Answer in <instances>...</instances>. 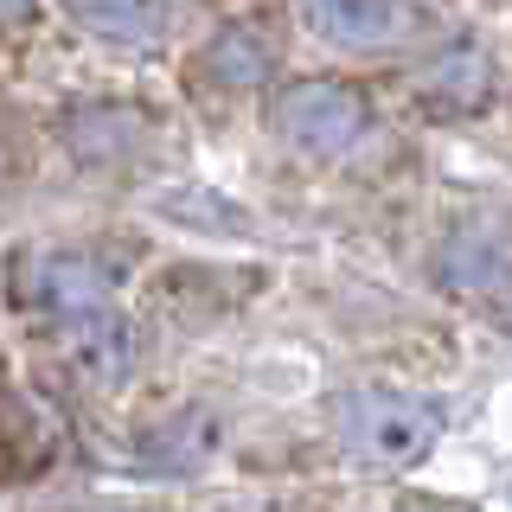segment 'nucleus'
<instances>
[{
  "mask_svg": "<svg viewBox=\"0 0 512 512\" xmlns=\"http://www.w3.org/2000/svg\"><path fill=\"white\" fill-rule=\"evenodd\" d=\"M442 436L436 404H416V397H384V391H359L340 404V442L352 461H372V468H410L423 461Z\"/></svg>",
  "mask_w": 512,
  "mask_h": 512,
  "instance_id": "f257e3e1",
  "label": "nucleus"
},
{
  "mask_svg": "<svg viewBox=\"0 0 512 512\" xmlns=\"http://www.w3.org/2000/svg\"><path fill=\"white\" fill-rule=\"evenodd\" d=\"M365 122H372L365 96L352 84H333V77H308V84H295V90L276 96L282 141L301 148V154H314V160H340L346 148H359Z\"/></svg>",
  "mask_w": 512,
  "mask_h": 512,
  "instance_id": "f03ea898",
  "label": "nucleus"
},
{
  "mask_svg": "<svg viewBox=\"0 0 512 512\" xmlns=\"http://www.w3.org/2000/svg\"><path fill=\"white\" fill-rule=\"evenodd\" d=\"M13 282H20L26 308L58 314L64 327H71V320H90V314H109V301H116V276H109L96 256H58V250H45V256H26Z\"/></svg>",
  "mask_w": 512,
  "mask_h": 512,
  "instance_id": "7ed1b4c3",
  "label": "nucleus"
},
{
  "mask_svg": "<svg viewBox=\"0 0 512 512\" xmlns=\"http://www.w3.org/2000/svg\"><path fill=\"white\" fill-rule=\"evenodd\" d=\"M301 26L314 39L340 45V52H372V45H391L410 26V13L391 7V0H320V7H301Z\"/></svg>",
  "mask_w": 512,
  "mask_h": 512,
  "instance_id": "20e7f679",
  "label": "nucleus"
},
{
  "mask_svg": "<svg viewBox=\"0 0 512 512\" xmlns=\"http://www.w3.org/2000/svg\"><path fill=\"white\" fill-rule=\"evenodd\" d=\"M64 333H71L64 359H71L90 384H122L128 378V365H135V333H128V320H116V308L90 314V320H71Z\"/></svg>",
  "mask_w": 512,
  "mask_h": 512,
  "instance_id": "39448f33",
  "label": "nucleus"
},
{
  "mask_svg": "<svg viewBox=\"0 0 512 512\" xmlns=\"http://www.w3.org/2000/svg\"><path fill=\"white\" fill-rule=\"evenodd\" d=\"M71 20L90 26V32H103L109 45L148 52L160 32L173 26V13H167V7H141V0H116V7H109V0H84V7H71Z\"/></svg>",
  "mask_w": 512,
  "mask_h": 512,
  "instance_id": "423d86ee",
  "label": "nucleus"
},
{
  "mask_svg": "<svg viewBox=\"0 0 512 512\" xmlns=\"http://www.w3.org/2000/svg\"><path fill=\"white\" fill-rule=\"evenodd\" d=\"M218 416L212 410H180L173 423H160L154 436H141V455L154 461V468H192V461H205L218 448Z\"/></svg>",
  "mask_w": 512,
  "mask_h": 512,
  "instance_id": "0eeeda50",
  "label": "nucleus"
},
{
  "mask_svg": "<svg viewBox=\"0 0 512 512\" xmlns=\"http://www.w3.org/2000/svg\"><path fill=\"white\" fill-rule=\"evenodd\" d=\"M493 90V64L474 52V45H455L436 71H429V96H442L448 109H480Z\"/></svg>",
  "mask_w": 512,
  "mask_h": 512,
  "instance_id": "6e6552de",
  "label": "nucleus"
},
{
  "mask_svg": "<svg viewBox=\"0 0 512 512\" xmlns=\"http://www.w3.org/2000/svg\"><path fill=\"white\" fill-rule=\"evenodd\" d=\"M205 71H212L218 84H231V90H256L269 77V45L250 39V32H218L212 52H205Z\"/></svg>",
  "mask_w": 512,
  "mask_h": 512,
  "instance_id": "1a4fd4ad",
  "label": "nucleus"
},
{
  "mask_svg": "<svg viewBox=\"0 0 512 512\" xmlns=\"http://www.w3.org/2000/svg\"><path fill=\"white\" fill-rule=\"evenodd\" d=\"M0 20H32V7H0Z\"/></svg>",
  "mask_w": 512,
  "mask_h": 512,
  "instance_id": "9d476101",
  "label": "nucleus"
}]
</instances>
